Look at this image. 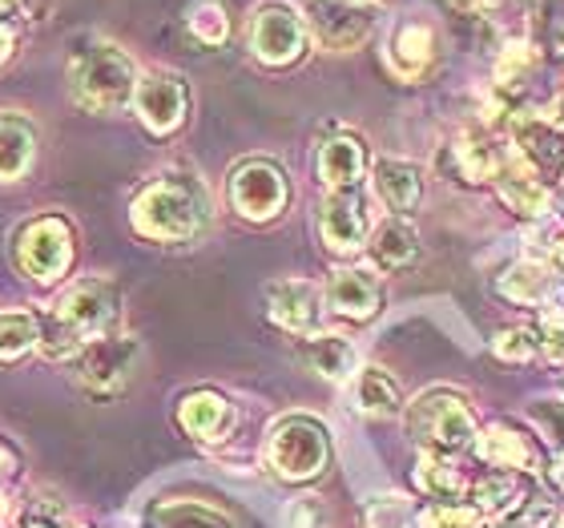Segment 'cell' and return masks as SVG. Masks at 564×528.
<instances>
[{
    "label": "cell",
    "mask_w": 564,
    "mask_h": 528,
    "mask_svg": "<svg viewBox=\"0 0 564 528\" xmlns=\"http://www.w3.org/2000/svg\"><path fill=\"white\" fill-rule=\"evenodd\" d=\"M121 315L118 287L109 279H82L61 294L48 319L41 323V347L45 359H77L101 335H113Z\"/></svg>",
    "instance_id": "obj_1"
},
{
    "label": "cell",
    "mask_w": 564,
    "mask_h": 528,
    "mask_svg": "<svg viewBox=\"0 0 564 528\" xmlns=\"http://www.w3.org/2000/svg\"><path fill=\"white\" fill-rule=\"evenodd\" d=\"M130 223L150 243H194L210 226V194L194 174H162L138 190Z\"/></svg>",
    "instance_id": "obj_2"
},
{
    "label": "cell",
    "mask_w": 564,
    "mask_h": 528,
    "mask_svg": "<svg viewBox=\"0 0 564 528\" xmlns=\"http://www.w3.org/2000/svg\"><path fill=\"white\" fill-rule=\"evenodd\" d=\"M138 77L141 73L133 57L113 41H89L69 61V94L89 114H118L130 106Z\"/></svg>",
    "instance_id": "obj_3"
},
{
    "label": "cell",
    "mask_w": 564,
    "mask_h": 528,
    "mask_svg": "<svg viewBox=\"0 0 564 528\" xmlns=\"http://www.w3.org/2000/svg\"><path fill=\"white\" fill-rule=\"evenodd\" d=\"M408 428L427 452L435 456H452L459 448L476 444V416H471L468 399L452 388H432L423 391L408 408Z\"/></svg>",
    "instance_id": "obj_4"
},
{
    "label": "cell",
    "mask_w": 564,
    "mask_h": 528,
    "mask_svg": "<svg viewBox=\"0 0 564 528\" xmlns=\"http://www.w3.org/2000/svg\"><path fill=\"white\" fill-rule=\"evenodd\" d=\"M12 259L33 282H57L69 274L73 259H77V235L61 214H41L17 230Z\"/></svg>",
    "instance_id": "obj_5"
},
{
    "label": "cell",
    "mask_w": 564,
    "mask_h": 528,
    "mask_svg": "<svg viewBox=\"0 0 564 528\" xmlns=\"http://www.w3.org/2000/svg\"><path fill=\"white\" fill-rule=\"evenodd\" d=\"M267 460L282 481H311L330 460L327 428L315 416H282L267 435Z\"/></svg>",
    "instance_id": "obj_6"
},
{
    "label": "cell",
    "mask_w": 564,
    "mask_h": 528,
    "mask_svg": "<svg viewBox=\"0 0 564 528\" xmlns=\"http://www.w3.org/2000/svg\"><path fill=\"white\" fill-rule=\"evenodd\" d=\"M306 21L303 9H294L286 0H262L259 9L250 12L247 24V41L250 53L262 61V65H294V61L306 53Z\"/></svg>",
    "instance_id": "obj_7"
},
{
    "label": "cell",
    "mask_w": 564,
    "mask_h": 528,
    "mask_svg": "<svg viewBox=\"0 0 564 528\" xmlns=\"http://www.w3.org/2000/svg\"><path fill=\"white\" fill-rule=\"evenodd\" d=\"M230 206H235L238 218L247 223H274L286 202H291V186H286V174L282 165L271 158H247L230 170Z\"/></svg>",
    "instance_id": "obj_8"
},
{
    "label": "cell",
    "mask_w": 564,
    "mask_h": 528,
    "mask_svg": "<svg viewBox=\"0 0 564 528\" xmlns=\"http://www.w3.org/2000/svg\"><path fill=\"white\" fill-rule=\"evenodd\" d=\"M379 4L371 0H306L303 21L306 33L330 53H351L371 36Z\"/></svg>",
    "instance_id": "obj_9"
},
{
    "label": "cell",
    "mask_w": 564,
    "mask_h": 528,
    "mask_svg": "<svg viewBox=\"0 0 564 528\" xmlns=\"http://www.w3.org/2000/svg\"><path fill=\"white\" fill-rule=\"evenodd\" d=\"M133 114L150 133H174L189 114V89L186 82L170 69H150L138 77V89H133Z\"/></svg>",
    "instance_id": "obj_10"
},
{
    "label": "cell",
    "mask_w": 564,
    "mask_h": 528,
    "mask_svg": "<svg viewBox=\"0 0 564 528\" xmlns=\"http://www.w3.org/2000/svg\"><path fill=\"white\" fill-rule=\"evenodd\" d=\"M138 340L130 335H101L77 355V379L82 388H89L94 396H118L130 384L133 367H138Z\"/></svg>",
    "instance_id": "obj_11"
},
{
    "label": "cell",
    "mask_w": 564,
    "mask_h": 528,
    "mask_svg": "<svg viewBox=\"0 0 564 528\" xmlns=\"http://www.w3.org/2000/svg\"><path fill=\"white\" fill-rule=\"evenodd\" d=\"M383 57H388V69L400 82H420L423 73L435 65V57H440V29H435L432 17H423V12L400 17V21L391 24Z\"/></svg>",
    "instance_id": "obj_12"
},
{
    "label": "cell",
    "mask_w": 564,
    "mask_h": 528,
    "mask_svg": "<svg viewBox=\"0 0 564 528\" xmlns=\"http://www.w3.org/2000/svg\"><path fill=\"white\" fill-rule=\"evenodd\" d=\"M318 238L335 255H351V250L367 247L371 218H367L359 190H330L327 198L318 202Z\"/></svg>",
    "instance_id": "obj_13"
},
{
    "label": "cell",
    "mask_w": 564,
    "mask_h": 528,
    "mask_svg": "<svg viewBox=\"0 0 564 528\" xmlns=\"http://www.w3.org/2000/svg\"><path fill=\"white\" fill-rule=\"evenodd\" d=\"M267 315L291 335H315L323 327V291L306 279H279L267 287Z\"/></svg>",
    "instance_id": "obj_14"
},
{
    "label": "cell",
    "mask_w": 564,
    "mask_h": 528,
    "mask_svg": "<svg viewBox=\"0 0 564 528\" xmlns=\"http://www.w3.org/2000/svg\"><path fill=\"white\" fill-rule=\"evenodd\" d=\"M177 423H182V432L202 440V444H218V440H226V435L235 432L238 411L223 391L198 388V391H189V396H182V403H177Z\"/></svg>",
    "instance_id": "obj_15"
},
{
    "label": "cell",
    "mask_w": 564,
    "mask_h": 528,
    "mask_svg": "<svg viewBox=\"0 0 564 528\" xmlns=\"http://www.w3.org/2000/svg\"><path fill=\"white\" fill-rule=\"evenodd\" d=\"M327 306L343 319L367 323V319H376L379 306H383V287H379V279L371 270L339 267L327 279Z\"/></svg>",
    "instance_id": "obj_16"
},
{
    "label": "cell",
    "mask_w": 564,
    "mask_h": 528,
    "mask_svg": "<svg viewBox=\"0 0 564 528\" xmlns=\"http://www.w3.org/2000/svg\"><path fill=\"white\" fill-rule=\"evenodd\" d=\"M447 153H452V162H456V177H464L471 186L496 182V177L508 170V162H512V150H508L505 141H496L492 133H484V130L459 133V138L447 146Z\"/></svg>",
    "instance_id": "obj_17"
},
{
    "label": "cell",
    "mask_w": 564,
    "mask_h": 528,
    "mask_svg": "<svg viewBox=\"0 0 564 528\" xmlns=\"http://www.w3.org/2000/svg\"><path fill=\"white\" fill-rule=\"evenodd\" d=\"M512 150L536 174L541 170H564V133L556 121L541 118V114H520L517 126H512Z\"/></svg>",
    "instance_id": "obj_18"
},
{
    "label": "cell",
    "mask_w": 564,
    "mask_h": 528,
    "mask_svg": "<svg viewBox=\"0 0 564 528\" xmlns=\"http://www.w3.org/2000/svg\"><path fill=\"white\" fill-rule=\"evenodd\" d=\"M371 190L395 218H403L423 198V170L408 158H379L376 170H371Z\"/></svg>",
    "instance_id": "obj_19"
},
{
    "label": "cell",
    "mask_w": 564,
    "mask_h": 528,
    "mask_svg": "<svg viewBox=\"0 0 564 528\" xmlns=\"http://www.w3.org/2000/svg\"><path fill=\"white\" fill-rule=\"evenodd\" d=\"M476 452L488 464H496V468H512V472L541 468V448H536V440H529V432L517 428L512 420H500L484 435H476Z\"/></svg>",
    "instance_id": "obj_20"
},
{
    "label": "cell",
    "mask_w": 564,
    "mask_h": 528,
    "mask_svg": "<svg viewBox=\"0 0 564 528\" xmlns=\"http://www.w3.org/2000/svg\"><path fill=\"white\" fill-rule=\"evenodd\" d=\"M315 170L327 190H355L367 174V146L355 133H335L318 146Z\"/></svg>",
    "instance_id": "obj_21"
},
{
    "label": "cell",
    "mask_w": 564,
    "mask_h": 528,
    "mask_svg": "<svg viewBox=\"0 0 564 528\" xmlns=\"http://www.w3.org/2000/svg\"><path fill=\"white\" fill-rule=\"evenodd\" d=\"M36 126L21 114H0V182H21L36 162Z\"/></svg>",
    "instance_id": "obj_22"
},
{
    "label": "cell",
    "mask_w": 564,
    "mask_h": 528,
    "mask_svg": "<svg viewBox=\"0 0 564 528\" xmlns=\"http://www.w3.org/2000/svg\"><path fill=\"white\" fill-rule=\"evenodd\" d=\"M367 255L376 262L379 270H403L412 267L420 259V235H415V226L408 218H383V223L371 230L367 238Z\"/></svg>",
    "instance_id": "obj_23"
},
{
    "label": "cell",
    "mask_w": 564,
    "mask_h": 528,
    "mask_svg": "<svg viewBox=\"0 0 564 528\" xmlns=\"http://www.w3.org/2000/svg\"><path fill=\"white\" fill-rule=\"evenodd\" d=\"M303 359L315 367L323 379H351L355 364H359V355H355L351 340H343V335H330V331H315V335H306L303 343Z\"/></svg>",
    "instance_id": "obj_24"
},
{
    "label": "cell",
    "mask_w": 564,
    "mask_h": 528,
    "mask_svg": "<svg viewBox=\"0 0 564 528\" xmlns=\"http://www.w3.org/2000/svg\"><path fill=\"white\" fill-rule=\"evenodd\" d=\"M500 291H505L508 299H517V303H549L561 287H556V274L544 267V262L524 259L500 279Z\"/></svg>",
    "instance_id": "obj_25"
},
{
    "label": "cell",
    "mask_w": 564,
    "mask_h": 528,
    "mask_svg": "<svg viewBox=\"0 0 564 528\" xmlns=\"http://www.w3.org/2000/svg\"><path fill=\"white\" fill-rule=\"evenodd\" d=\"M355 399L367 416H400L403 411V396L400 384L383 371V367H364L359 379H355Z\"/></svg>",
    "instance_id": "obj_26"
},
{
    "label": "cell",
    "mask_w": 564,
    "mask_h": 528,
    "mask_svg": "<svg viewBox=\"0 0 564 528\" xmlns=\"http://www.w3.org/2000/svg\"><path fill=\"white\" fill-rule=\"evenodd\" d=\"M153 528H230V520L198 500H165L150 513Z\"/></svg>",
    "instance_id": "obj_27"
},
{
    "label": "cell",
    "mask_w": 564,
    "mask_h": 528,
    "mask_svg": "<svg viewBox=\"0 0 564 528\" xmlns=\"http://www.w3.org/2000/svg\"><path fill=\"white\" fill-rule=\"evenodd\" d=\"M41 347V323L24 311L0 315V364H17L29 352Z\"/></svg>",
    "instance_id": "obj_28"
},
{
    "label": "cell",
    "mask_w": 564,
    "mask_h": 528,
    "mask_svg": "<svg viewBox=\"0 0 564 528\" xmlns=\"http://www.w3.org/2000/svg\"><path fill=\"white\" fill-rule=\"evenodd\" d=\"M415 484H420L423 493L440 500V505H456L459 496H464V476H459L447 460H440L435 452L420 460V468H415Z\"/></svg>",
    "instance_id": "obj_29"
},
{
    "label": "cell",
    "mask_w": 564,
    "mask_h": 528,
    "mask_svg": "<svg viewBox=\"0 0 564 528\" xmlns=\"http://www.w3.org/2000/svg\"><path fill=\"white\" fill-rule=\"evenodd\" d=\"M17 528H69V508L53 493H33L12 517Z\"/></svg>",
    "instance_id": "obj_30"
},
{
    "label": "cell",
    "mask_w": 564,
    "mask_h": 528,
    "mask_svg": "<svg viewBox=\"0 0 564 528\" xmlns=\"http://www.w3.org/2000/svg\"><path fill=\"white\" fill-rule=\"evenodd\" d=\"M549 347V335L544 331H536V327H508V331H500L492 340V352L500 355V359H508V364H524V359H536V355Z\"/></svg>",
    "instance_id": "obj_31"
},
{
    "label": "cell",
    "mask_w": 564,
    "mask_h": 528,
    "mask_svg": "<svg viewBox=\"0 0 564 528\" xmlns=\"http://www.w3.org/2000/svg\"><path fill=\"white\" fill-rule=\"evenodd\" d=\"M186 24L194 41L202 45H226V36H230V21H226L223 4H214V0H198V4H189L186 12Z\"/></svg>",
    "instance_id": "obj_32"
},
{
    "label": "cell",
    "mask_w": 564,
    "mask_h": 528,
    "mask_svg": "<svg viewBox=\"0 0 564 528\" xmlns=\"http://www.w3.org/2000/svg\"><path fill=\"white\" fill-rule=\"evenodd\" d=\"M536 65V45L532 41H508L500 53H496V85L500 89H512L532 73Z\"/></svg>",
    "instance_id": "obj_33"
},
{
    "label": "cell",
    "mask_w": 564,
    "mask_h": 528,
    "mask_svg": "<svg viewBox=\"0 0 564 528\" xmlns=\"http://www.w3.org/2000/svg\"><path fill=\"white\" fill-rule=\"evenodd\" d=\"M415 513L403 496H376L367 505V528H412Z\"/></svg>",
    "instance_id": "obj_34"
},
{
    "label": "cell",
    "mask_w": 564,
    "mask_h": 528,
    "mask_svg": "<svg viewBox=\"0 0 564 528\" xmlns=\"http://www.w3.org/2000/svg\"><path fill=\"white\" fill-rule=\"evenodd\" d=\"M423 528H484L476 508L459 505H435L432 513H423Z\"/></svg>",
    "instance_id": "obj_35"
},
{
    "label": "cell",
    "mask_w": 564,
    "mask_h": 528,
    "mask_svg": "<svg viewBox=\"0 0 564 528\" xmlns=\"http://www.w3.org/2000/svg\"><path fill=\"white\" fill-rule=\"evenodd\" d=\"M532 416H536V423L553 435L556 444H564V403H561V399H536Z\"/></svg>",
    "instance_id": "obj_36"
},
{
    "label": "cell",
    "mask_w": 564,
    "mask_h": 528,
    "mask_svg": "<svg viewBox=\"0 0 564 528\" xmlns=\"http://www.w3.org/2000/svg\"><path fill=\"white\" fill-rule=\"evenodd\" d=\"M318 525H323V508H318L315 496L291 500V508H286V528H318Z\"/></svg>",
    "instance_id": "obj_37"
},
{
    "label": "cell",
    "mask_w": 564,
    "mask_h": 528,
    "mask_svg": "<svg viewBox=\"0 0 564 528\" xmlns=\"http://www.w3.org/2000/svg\"><path fill=\"white\" fill-rule=\"evenodd\" d=\"M12 49H17V33H12L9 21H0V65L12 57Z\"/></svg>",
    "instance_id": "obj_38"
},
{
    "label": "cell",
    "mask_w": 564,
    "mask_h": 528,
    "mask_svg": "<svg viewBox=\"0 0 564 528\" xmlns=\"http://www.w3.org/2000/svg\"><path fill=\"white\" fill-rule=\"evenodd\" d=\"M12 517H17V505H12L9 493H0V525H4V520H12Z\"/></svg>",
    "instance_id": "obj_39"
},
{
    "label": "cell",
    "mask_w": 564,
    "mask_h": 528,
    "mask_svg": "<svg viewBox=\"0 0 564 528\" xmlns=\"http://www.w3.org/2000/svg\"><path fill=\"white\" fill-rule=\"evenodd\" d=\"M21 9H24V0H0V21L12 17V12H21Z\"/></svg>",
    "instance_id": "obj_40"
},
{
    "label": "cell",
    "mask_w": 564,
    "mask_h": 528,
    "mask_svg": "<svg viewBox=\"0 0 564 528\" xmlns=\"http://www.w3.org/2000/svg\"><path fill=\"white\" fill-rule=\"evenodd\" d=\"M4 464H9V456H4V452H0V472H4Z\"/></svg>",
    "instance_id": "obj_41"
},
{
    "label": "cell",
    "mask_w": 564,
    "mask_h": 528,
    "mask_svg": "<svg viewBox=\"0 0 564 528\" xmlns=\"http://www.w3.org/2000/svg\"><path fill=\"white\" fill-rule=\"evenodd\" d=\"M371 4H391V0H371Z\"/></svg>",
    "instance_id": "obj_42"
}]
</instances>
